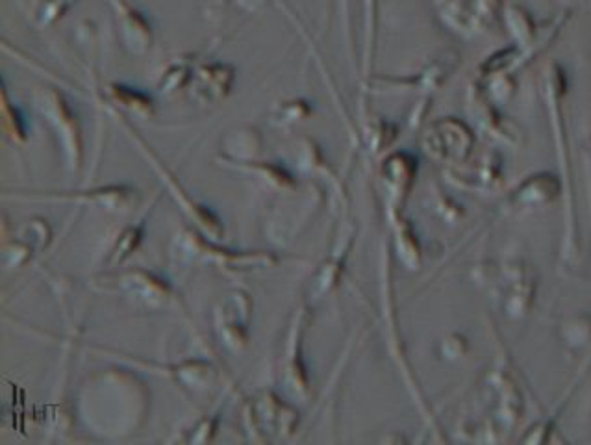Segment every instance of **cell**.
I'll return each instance as SVG.
<instances>
[{
	"label": "cell",
	"instance_id": "7",
	"mask_svg": "<svg viewBox=\"0 0 591 445\" xmlns=\"http://www.w3.org/2000/svg\"><path fill=\"white\" fill-rule=\"evenodd\" d=\"M448 179L453 180L456 188L475 193H494L505 184V171H503V157L497 149H489L471 158L469 162L462 163L458 168H448Z\"/></svg>",
	"mask_w": 591,
	"mask_h": 445
},
{
	"label": "cell",
	"instance_id": "2",
	"mask_svg": "<svg viewBox=\"0 0 591 445\" xmlns=\"http://www.w3.org/2000/svg\"><path fill=\"white\" fill-rule=\"evenodd\" d=\"M475 283L499 305L506 318L521 321L536 305L540 275L523 256L483 262L473 269Z\"/></svg>",
	"mask_w": 591,
	"mask_h": 445
},
{
	"label": "cell",
	"instance_id": "11",
	"mask_svg": "<svg viewBox=\"0 0 591 445\" xmlns=\"http://www.w3.org/2000/svg\"><path fill=\"white\" fill-rule=\"evenodd\" d=\"M557 4H560L562 8H569L571 4H573L574 0H555Z\"/></svg>",
	"mask_w": 591,
	"mask_h": 445
},
{
	"label": "cell",
	"instance_id": "6",
	"mask_svg": "<svg viewBox=\"0 0 591 445\" xmlns=\"http://www.w3.org/2000/svg\"><path fill=\"white\" fill-rule=\"evenodd\" d=\"M465 106L469 119L475 125V130L483 134L484 138L489 139L492 144L505 145L511 147L517 144L519 134L516 127L508 121L500 106L488 97L483 86L475 78H471L467 92H465Z\"/></svg>",
	"mask_w": 591,
	"mask_h": 445
},
{
	"label": "cell",
	"instance_id": "3",
	"mask_svg": "<svg viewBox=\"0 0 591 445\" xmlns=\"http://www.w3.org/2000/svg\"><path fill=\"white\" fill-rule=\"evenodd\" d=\"M497 360L494 368L483 379V401L486 414L478 431L489 434V439L503 438L514 433L525 414V393L521 382L517 381L516 371L511 365L510 354L505 346L497 340Z\"/></svg>",
	"mask_w": 591,
	"mask_h": 445
},
{
	"label": "cell",
	"instance_id": "10",
	"mask_svg": "<svg viewBox=\"0 0 591 445\" xmlns=\"http://www.w3.org/2000/svg\"><path fill=\"white\" fill-rule=\"evenodd\" d=\"M471 351V343L462 332H451V335L442 341L443 359L451 360V362H458L465 359Z\"/></svg>",
	"mask_w": 591,
	"mask_h": 445
},
{
	"label": "cell",
	"instance_id": "4",
	"mask_svg": "<svg viewBox=\"0 0 591 445\" xmlns=\"http://www.w3.org/2000/svg\"><path fill=\"white\" fill-rule=\"evenodd\" d=\"M437 18L460 40H477L499 23L506 0H434Z\"/></svg>",
	"mask_w": 591,
	"mask_h": 445
},
{
	"label": "cell",
	"instance_id": "5",
	"mask_svg": "<svg viewBox=\"0 0 591 445\" xmlns=\"http://www.w3.org/2000/svg\"><path fill=\"white\" fill-rule=\"evenodd\" d=\"M423 145L437 162L447 168H458L475 157L477 130L460 117H442L426 128Z\"/></svg>",
	"mask_w": 591,
	"mask_h": 445
},
{
	"label": "cell",
	"instance_id": "9",
	"mask_svg": "<svg viewBox=\"0 0 591 445\" xmlns=\"http://www.w3.org/2000/svg\"><path fill=\"white\" fill-rule=\"evenodd\" d=\"M560 340L569 351L591 349V314H574L563 319Z\"/></svg>",
	"mask_w": 591,
	"mask_h": 445
},
{
	"label": "cell",
	"instance_id": "8",
	"mask_svg": "<svg viewBox=\"0 0 591 445\" xmlns=\"http://www.w3.org/2000/svg\"><path fill=\"white\" fill-rule=\"evenodd\" d=\"M557 199L563 201V182L560 174L540 171L519 180L506 193L505 206L508 212H530V210L547 209Z\"/></svg>",
	"mask_w": 591,
	"mask_h": 445
},
{
	"label": "cell",
	"instance_id": "1",
	"mask_svg": "<svg viewBox=\"0 0 591 445\" xmlns=\"http://www.w3.org/2000/svg\"><path fill=\"white\" fill-rule=\"evenodd\" d=\"M541 97L546 105L547 117L551 125L552 144L557 152L558 171L563 182V234L562 256L563 264L579 258V225L574 214L573 173L569 162L568 134H566V119H563V100L569 93L568 71L560 62H549L541 70Z\"/></svg>",
	"mask_w": 591,
	"mask_h": 445
}]
</instances>
